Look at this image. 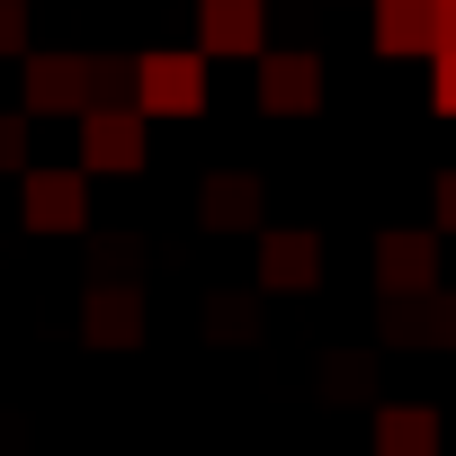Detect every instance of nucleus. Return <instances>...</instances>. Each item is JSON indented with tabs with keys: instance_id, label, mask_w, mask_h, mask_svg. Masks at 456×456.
Here are the masks:
<instances>
[{
	"instance_id": "obj_8",
	"label": "nucleus",
	"mask_w": 456,
	"mask_h": 456,
	"mask_svg": "<svg viewBox=\"0 0 456 456\" xmlns=\"http://www.w3.org/2000/svg\"><path fill=\"white\" fill-rule=\"evenodd\" d=\"M260 108H269V117H305V108H322V54H305V45L260 54Z\"/></svg>"
},
{
	"instance_id": "obj_9",
	"label": "nucleus",
	"mask_w": 456,
	"mask_h": 456,
	"mask_svg": "<svg viewBox=\"0 0 456 456\" xmlns=\"http://www.w3.org/2000/svg\"><path fill=\"white\" fill-rule=\"evenodd\" d=\"M314 278H322V233H305V224H278V233H260V287L305 296Z\"/></svg>"
},
{
	"instance_id": "obj_18",
	"label": "nucleus",
	"mask_w": 456,
	"mask_h": 456,
	"mask_svg": "<svg viewBox=\"0 0 456 456\" xmlns=\"http://www.w3.org/2000/svg\"><path fill=\"white\" fill-rule=\"evenodd\" d=\"M438 233H456V170H438Z\"/></svg>"
},
{
	"instance_id": "obj_4",
	"label": "nucleus",
	"mask_w": 456,
	"mask_h": 456,
	"mask_svg": "<svg viewBox=\"0 0 456 456\" xmlns=\"http://www.w3.org/2000/svg\"><path fill=\"white\" fill-rule=\"evenodd\" d=\"M152 134L134 108H81V170H143Z\"/></svg>"
},
{
	"instance_id": "obj_7",
	"label": "nucleus",
	"mask_w": 456,
	"mask_h": 456,
	"mask_svg": "<svg viewBox=\"0 0 456 456\" xmlns=\"http://www.w3.org/2000/svg\"><path fill=\"white\" fill-rule=\"evenodd\" d=\"M197 54H269V10L260 0H197Z\"/></svg>"
},
{
	"instance_id": "obj_12",
	"label": "nucleus",
	"mask_w": 456,
	"mask_h": 456,
	"mask_svg": "<svg viewBox=\"0 0 456 456\" xmlns=\"http://www.w3.org/2000/svg\"><path fill=\"white\" fill-rule=\"evenodd\" d=\"M429 10L438 0H376V54H429Z\"/></svg>"
},
{
	"instance_id": "obj_13",
	"label": "nucleus",
	"mask_w": 456,
	"mask_h": 456,
	"mask_svg": "<svg viewBox=\"0 0 456 456\" xmlns=\"http://www.w3.org/2000/svg\"><path fill=\"white\" fill-rule=\"evenodd\" d=\"M90 108H134V63L90 54Z\"/></svg>"
},
{
	"instance_id": "obj_16",
	"label": "nucleus",
	"mask_w": 456,
	"mask_h": 456,
	"mask_svg": "<svg viewBox=\"0 0 456 456\" xmlns=\"http://www.w3.org/2000/svg\"><path fill=\"white\" fill-rule=\"evenodd\" d=\"M429 54H456V0H438V10H429Z\"/></svg>"
},
{
	"instance_id": "obj_2",
	"label": "nucleus",
	"mask_w": 456,
	"mask_h": 456,
	"mask_svg": "<svg viewBox=\"0 0 456 456\" xmlns=\"http://www.w3.org/2000/svg\"><path fill=\"white\" fill-rule=\"evenodd\" d=\"M376 287L403 305V296H429L438 287V233H420V224H385L376 233Z\"/></svg>"
},
{
	"instance_id": "obj_17",
	"label": "nucleus",
	"mask_w": 456,
	"mask_h": 456,
	"mask_svg": "<svg viewBox=\"0 0 456 456\" xmlns=\"http://www.w3.org/2000/svg\"><path fill=\"white\" fill-rule=\"evenodd\" d=\"M429 63H438V81H429V99H438V108L456 117V54H429Z\"/></svg>"
},
{
	"instance_id": "obj_5",
	"label": "nucleus",
	"mask_w": 456,
	"mask_h": 456,
	"mask_svg": "<svg viewBox=\"0 0 456 456\" xmlns=\"http://www.w3.org/2000/svg\"><path fill=\"white\" fill-rule=\"evenodd\" d=\"M81 331H90V349H134L143 340V287L134 278H90Z\"/></svg>"
},
{
	"instance_id": "obj_6",
	"label": "nucleus",
	"mask_w": 456,
	"mask_h": 456,
	"mask_svg": "<svg viewBox=\"0 0 456 456\" xmlns=\"http://www.w3.org/2000/svg\"><path fill=\"white\" fill-rule=\"evenodd\" d=\"M19 215L37 224V233H81V224H90V179L81 170H28Z\"/></svg>"
},
{
	"instance_id": "obj_15",
	"label": "nucleus",
	"mask_w": 456,
	"mask_h": 456,
	"mask_svg": "<svg viewBox=\"0 0 456 456\" xmlns=\"http://www.w3.org/2000/svg\"><path fill=\"white\" fill-rule=\"evenodd\" d=\"M28 45V0H0V54Z\"/></svg>"
},
{
	"instance_id": "obj_1",
	"label": "nucleus",
	"mask_w": 456,
	"mask_h": 456,
	"mask_svg": "<svg viewBox=\"0 0 456 456\" xmlns=\"http://www.w3.org/2000/svg\"><path fill=\"white\" fill-rule=\"evenodd\" d=\"M206 108V54H134V117H197Z\"/></svg>"
},
{
	"instance_id": "obj_14",
	"label": "nucleus",
	"mask_w": 456,
	"mask_h": 456,
	"mask_svg": "<svg viewBox=\"0 0 456 456\" xmlns=\"http://www.w3.org/2000/svg\"><path fill=\"white\" fill-rule=\"evenodd\" d=\"M0 170H28V117L0 108Z\"/></svg>"
},
{
	"instance_id": "obj_10",
	"label": "nucleus",
	"mask_w": 456,
	"mask_h": 456,
	"mask_svg": "<svg viewBox=\"0 0 456 456\" xmlns=\"http://www.w3.org/2000/svg\"><path fill=\"white\" fill-rule=\"evenodd\" d=\"M197 206H206V224H215V233H260V179L251 170H215L206 188H197Z\"/></svg>"
},
{
	"instance_id": "obj_11",
	"label": "nucleus",
	"mask_w": 456,
	"mask_h": 456,
	"mask_svg": "<svg viewBox=\"0 0 456 456\" xmlns=\"http://www.w3.org/2000/svg\"><path fill=\"white\" fill-rule=\"evenodd\" d=\"M376 456H438V411L429 403H385L376 411Z\"/></svg>"
},
{
	"instance_id": "obj_19",
	"label": "nucleus",
	"mask_w": 456,
	"mask_h": 456,
	"mask_svg": "<svg viewBox=\"0 0 456 456\" xmlns=\"http://www.w3.org/2000/svg\"><path fill=\"white\" fill-rule=\"evenodd\" d=\"M429 322H438V340H456V296H438V314H429Z\"/></svg>"
},
{
	"instance_id": "obj_3",
	"label": "nucleus",
	"mask_w": 456,
	"mask_h": 456,
	"mask_svg": "<svg viewBox=\"0 0 456 456\" xmlns=\"http://www.w3.org/2000/svg\"><path fill=\"white\" fill-rule=\"evenodd\" d=\"M28 108L19 117H81L90 108V54H28Z\"/></svg>"
}]
</instances>
